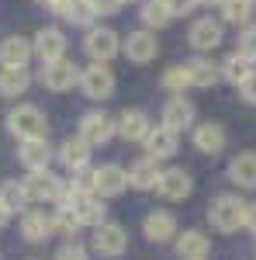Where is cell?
Here are the masks:
<instances>
[{"label": "cell", "instance_id": "obj_8", "mask_svg": "<svg viewBox=\"0 0 256 260\" xmlns=\"http://www.w3.org/2000/svg\"><path fill=\"white\" fill-rule=\"evenodd\" d=\"M222 39H225V28H222L218 18H197L194 24H191V35H187L191 49H197V52H211V49H218Z\"/></svg>", "mask_w": 256, "mask_h": 260}, {"label": "cell", "instance_id": "obj_36", "mask_svg": "<svg viewBox=\"0 0 256 260\" xmlns=\"http://www.w3.org/2000/svg\"><path fill=\"white\" fill-rule=\"evenodd\" d=\"M239 52L249 56V59H256V24H246V31H242V39H239Z\"/></svg>", "mask_w": 256, "mask_h": 260}, {"label": "cell", "instance_id": "obj_19", "mask_svg": "<svg viewBox=\"0 0 256 260\" xmlns=\"http://www.w3.org/2000/svg\"><path fill=\"white\" fill-rule=\"evenodd\" d=\"M21 233H24V240H31V243H45L56 233V219L45 215V212H24L21 215Z\"/></svg>", "mask_w": 256, "mask_h": 260}, {"label": "cell", "instance_id": "obj_38", "mask_svg": "<svg viewBox=\"0 0 256 260\" xmlns=\"http://www.w3.org/2000/svg\"><path fill=\"white\" fill-rule=\"evenodd\" d=\"M170 4V11H173V18H184V14H191L197 4H204V0H166Z\"/></svg>", "mask_w": 256, "mask_h": 260}, {"label": "cell", "instance_id": "obj_18", "mask_svg": "<svg viewBox=\"0 0 256 260\" xmlns=\"http://www.w3.org/2000/svg\"><path fill=\"white\" fill-rule=\"evenodd\" d=\"M125 184H128V174H125L121 167H115V163H107V167L97 170L94 194H100V198H118L121 191H125Z\"/></svg>", "mask_w": 256, "mask_h": 260}, {"label": "cell", "instance_id": "obj_22", "mask_svg": "<svg viewBox=\"0 0 256 260\" xmlns=\"http://www.w3.org/2000/svg\"><path fill=\"white\" fill-rule=\"evenodd\" d=\"M194 146L201 153H218V149H225V128L218 125V121H201L194 128Z\"/></svg>", "mask_w": 256, "mask_h": 260}, {"label": "cell", "instance_id": "obj_33", "mask_svg": "<svg viewBox=\"0 0 256 260\" xmlns=\"http://www.w3.org/2000/svg\"><path fill=\"white\" fill-rule=\"evenodd\" d=\"M163 87H166V90H173V94H184V90L191 87V73H187V62H184V66H170V70L163 73Z\"/></svg>", "mask_w": 256, "mask_h": 260}, {"label": "cell", "instance_id": "obj_39", "mask_svg": "<svg viewBox=\"0 0 256 260\" xmlns=\"http://www.w3.org/2000/svg\"><path fill=\"white\" fill-rule=\"evenodd\" d=\"M90 7H94V14H115L121 0H90Z\"/></svg>", "mask_w": 256, "mask_h": 260}, {"label": "cell", "instance_id": "obj_42", "mask_svg": "<svg viewBox=\"0 0 256 260\" xmlns=\"http://www.w3.org/2000/svg\"><path fill=\"white\" fill-rule=\"evenodd\" d=\"M7 222H11V212H7V208H4V205H0V229H4V225H7Z\"/></svg>", "mask_w": 256, "mask_h": 260}, {"label": "cell", "instance_id": "obj_7", "mask_svg": "<svg viewBox=\"0 0 256 260\" xmlns=\"http://www.w3.org/2000/svg\"><path fill=\"white\" fill-rule=\"evenodd\" d=\"M128 246V233L121 229L118 222H100L94 225V250L100 257H121Z\"/></svg>", "mask_w": 256, "mask_h": 260}, {"label": "cell", "instance_id": "obj_24", "mask_svg": "<svg viewBox=\"0 0 256 260\" xmlns=\"http://www.w3.org/2000/svg\"><path fill=\"white\" fill-rule=\"evenodd\" d=\"M208 250H211V240H208L204 233H197V229H187V233L177 240V253L184 260H204Z\"/></svg>", "mask_w": 256, "mask_h": 260}, {"label": "cell", "instance_id": "obj_37", "mask_svg": "<svg viewBox=\"0 0 256 260\" xmlns=\"http://www.w3.org/2000/svg\"><path fill=\"white\" fill-rule=\"evenodd\" d=\"M56 260H87V250H83L80 243H66V246H59Z\"/></svg>", "mask_w": 256, "mask_h": 260}, {"label": "cell", "instance_id": "obj_2", "mask_svg": "<svg viewBox=\"0 0 256 260\" xmlns=\"http://www.w3.org/2000/svg\"><path fill=\"white\" fill-rule=\"evenodd\" d=\"M59 205H69L83 225H100V222H104V215H107V208H104L100 194H94V191H77V187H66V194H62Z\"/></svg>", "mask_w": 256, "mask_h": 260}, {"label": "cell", "instance_id": "obj_44", "mask_svg": "<svg viewBox=\"0 0 256 260\" xmlns=\"http://www.w3.org/2000/svg\"><path fill=\"white\" fill-rule=\"evenodd\" d=\"M121 4H132V0H121Z\"/></svg>", "mask_w": 256, "mask_h": 260}, {"label": "cell", "instance_id": "obj_41", "mask_svg": "<svg viewBox=\"0 0 256 260\" xmlns=\"http://www.w3.org/2000/svg\"><path fill=\"white\" fill-rule=\"evenodd\" d=\"M246 225L256 233V205H246Z\"/></svg>", "mask_w": 256, "mask_h": 260}, {"label": "cell", "instance_id": "obj_29", "mask_svg": "<svg viewBox=\"0 0 256 260\" xmlns=\"http://www.w3.org/2000/svg\"><path fill=\"white\" fill-rule=\"evenodd\" d=\"M142 21H145V28H166L173 21V11H170L166 0H145L142 4Z\"/></svg>", "mask_w": 256, "mask_h": 260}, {"label": "cell", "instance_id": "obj_16", "mask_svg": "<svg viewBox=\"0 0 256 260\" xmlns=\"http://www.w3.org/2000/svg\"><path fill=\"white\" fill-rule=\"evenodd\" d=\"M21 163L28 170H45L49 160H52V149H49V139L45 136H35V139H21V149H18Z\"/></svg>", "mask_w": 256, "mask_h": 260}, {"label": "cell", "instance_id": "obj_12", "mask_svg": "<svg viewBox=\"0 0 256 260\" xmlns=\"http://www.w3.org/2000/svg\"><path fill=\"white\" fill-rule=\"evenodd\" d=\"M145 156H153V160H166V156H173L177 153V132L173 128H166V125H159V128H149L145 132Z\"/></svg>", "mask_w": 256, "mask_h": 260}, {"label": "cell", "instance_id": "obj_6", "mask_svg": "<svg viewBox=\"0 0 256 260\" xmlns=\"http://www.w3.org/2000/svg\"><path fill=\"white\" fill-rule=\"evenodd\" d=\"M80 87H83L87 98L104 101V98L115 94V73L107 70V62H94V66L80 70Z\"/></svg>", "mask_w": 256, "mask_h": 260}, {"label": "cell", "instance_id": "obj_45", "mask_svg": "<svg viewBox=\"0 0 256 260\" xmlns=\"http://www.w3.org/2000/svg\"><path fill=\"white\" fill-rule=\"evenodd\" d=\"M211 4H222V0H211Z\"/></svg>", "mask_w": 256, "mask_h": 260}, {"label": "cell", "instance_id": "obj_46", "mask_svg": "<svg viewBox=\"0 0 256 260\" xmlns=\"http://www.w3.org/2000/svg\"><path fill=\"white\" fill-rule=\"evenodd\" d=\"M253 4H256V0H253Z\"/></svg>", "mask_w": 256, "mask_h": 260}, {"label": "cell", "instance_id": "obj_20", "mask_svg": "<svg viewBox=\"0 0 256 260\" xmlns=\"http://www.w3.org/2000/svg\"><path fill=\"white\" fill-rule=\"evenodd\" d=\"M31 52H35V45H31L28 39L11 35V39L0 42V66H28Z\"/></svg>", "mask_w": 256, "mask_h": 260}, {"label": "cell", "instance_id": "obj_9", "mask_svg": "<svg viewBox=\"0 0 256 260\" xmlns=\"http://www.w3.org/2000/svg\"><path fill=\"white\" fill-rule=\"evenodd\" d=\"M83 49H87V56H90L94 62H107V59L118 56L121 42H118V35H115L111 28H90L87 39H83Z\"/></svg>", "mask_w": 256, "mask_h": 260}, {"label": "cell", "instance_id": "obj_5", "mask_svg": "<svg viewBox=\"0 0 256 260\" xmlns=\"http://www.w3.org/2000/svg\"><path fill=\"white\" fill-rule=\"evenodd\" d=\"M42 83L49 87V90H56V94H62V90H73L80 83V70L73 59H56V62H42Z\"/></svg>", "mask_w": 256, "mask_h": 260}, {"label": "cell", "instance_id": "obj_15", "mask_svg": "<svg viewBox=\"0 0 256 260\" xmlns=\"http://www.w3.org/2000/svg\"><path fill=\"white\" fill-rule=\"evenodd\" d=\"M31 45H35V52L42 56V62H56V59L66 56V35H62L59 28H42Z\"/></svg>", "mask_w": 256, "mask_h": 260}, {"label": "cell", "instance_id": "obj_14", "mask_svg": "<svg viewBox=\"0 0 256 260\" xmlns=\"http://www.w3.org/2000/svg\"><path fill=\"white\" fill-rule=\"evenodd\" d=\"M125 56L132 62H153L159 56V42L153 31H132L125 39Z\"/></svg>", "mask_w": 256, "mask_h": 260}, {"label": "cell", "instance_id": "obj_10", "mask_svg": "<svg viewBox=\"0 0 256 260\" xmlns=\"http://www.w3.org/2000/svg\"><path fill=\"white\" fill-rule=\"evenodd\" d=\"M115 132H118V125L107 118L104 111H90V115L80 118V139L87 142L90 149H94V146H104Z\"/></svg>", "mask_w": 256, "mask_h": 260}, {"label": "cell", "instance_id": "obj_40", "mask_svg": "<svg viewBox=\"0 0 256 260\" xmlns=\"http://www.w3.org/2000/svg\"><path fill=\"white\" fill-rule=\"evenodd\" d=\"M239 94H242V101L256 104V73L249 77V80H242V83H239Z\"/></svg>", "mask_w": 256, "mask_h": 260}, {"label": "cell", "instance_id": "obj_13", "mask_svg": "<svg viewBox=\"0 0 256 260\" xmlns=\"http://www.w3.org/2000/svg\"><path fill=\"white\" fill-rule=\"evenodd\" d=\"M142 233H145V240H153V243H166L177 236V219L170 212H163V208H153L145 215V222H142Z\"/></svg>", "mask_w": 256, "mask_h": 260}, {"label": "cell", "instance_id": "obj_27", "mask_svg": "<svg viewBox=\"0 0 256 260\" xmlns=\"http://www.w3.org/2000/svg\"><path fill=\"white\" fill-rule=\"evenodd\" d=\"M256 73V59H249V56H242V52H236V56H229L225 59V66H222V77L229 83H242V80H249Z\"/></svg>", "mask_w": 256, "mask_h": 260}, {"label": "cell", "instance_id": "obj_25", "mask_svg": "<svg viewBox=\"0 0 256 260\" xmlns=\"http://www.w3.org/2000/svg\"><path fill=\"white\" fill-rule=\"evenodd\" d=\"M28 87H31V77H28L24 66H4L0 70V94L4 98H18Z\"/></svg>", "mask_w": 256, "mask_h": 260}, {"label": "cell", "instance_id": "obj_17", "mask_svg": "<svg viewBox=\"0 0 256 260\" xmlns=\"http://www.w3.org/2000/svg\"><path fill=\"white\" fill-rule=\"evenodd\" d=\"M163 125L173 128V132L191 128V125H194V104L184 98V94H177L173 101H166V108H163Z\"/></svg>", "mask_w": 256, "mask_h": 260}, {"label": "cell", "instance_id": "obj_35", "mask_svg": "<svg viewBox=\"0 0 256 260\" xmlns=\"http://www.w3.org/2000/svg\"><path fill=\"white\" fill-rule=\"evenodd\" d=\"M77 177H73V184L69 187H77V191H94V180H97V170L87 163V167H80V170H73Z\"/></svg>", "mask_w": 256, "mask_h": 260}, {"label": "cell", "instance_id": "obj_11", "mask_svg": "<svg viewBox=\"0 0 256 260\" xmlns=\"http://www.w3.org/2000/svg\"><path fill=\"white\" fill-rule=\"evenodd\" d=\"M156 191L166 201H184L187 194H191V174H187V170H180V167H170V170H163V174H159Z\"/></svg>", "mask_w": 256, "mask_h": 260}, {"label": "cell", "instance_id": "obj_26", "mask_svg": "<svg viewBox=\"0 0 256 260\" xmlns=\"http://www.w3.org/2000/svg\"><path fill=\"white\" fill-rule=\"evenodd\" d=\"M229 177L236 180L239 187H256V153H239L236 160L229 163Z\"/></svg>", "mask_w": 256, "mask_h": 260}, {"label": "cell", "instance_id": "obj_21", "mask_svg": "<svg viewBox=\"0 0 256 260\" xmlns=\"http://www.w3.org/2000/svg\"><path fill=\"white\" fill-rule=\"evenodd\" d=\"M115 125H118V136H121L125 142H142V139H145V132L153 128L145 111H125V115H121Z\"/></svg>", "mask_w": 256, "mask_h": 260}, {"label": "cell", "instance_id": "obj_28", "mask_svg": "<svg viewBox=\"0 0 256 260\" xmlns=\"http://www.w3.org/2000/svg\"><path fill=\"white\" fill-rule=\"evenodd\" d=\"M59 160H62V167H69V170H80V167H87L90 163V146L80 139H66L59 146Z\"/></svg>", "mask_w": 256, "mask_h": 260}, {"label": "cell", "instance_id": "obj_1", "mask_svg": "<svg viewBox=\"0 0 256 260\" xmlns=\"http://www.w3.org/2000/svg\"><path fill=\"white\" fill-rule=\"evenodd\" d=\"M208 219L218 233H236V229L246 225V201H239L236 194H222V198L211 201Z\"/></svg>", "mask_w": 256, "mask_h": 260}, {"label": "cell", "instance_id": "obj_31", "mask_svg": "<svg viewBox=\"0 0 256 260\" xmlns=\"http://www.w3.org/2000/svg\"><path fill=\"white\" fill-rule=\"evenodd\" d=\"M187 73H191V87H211L218 80V66L208 59H191Z\"/></svg>", "mask_w": 256, "mask_h": 260}, {"label": "cell", "instance_id": "obj_32", "mask_svg": "<svg viewBox=\"0 0 256 260\" xmlns=\"http://www.w3.org/2000/svg\"><path fill=\"white\" fill-rule=\"evenodd\" d=\"M222 18L232 24H246L253 18V0H222Z\"/></svg>", "mask_w": 256, "mask_h": 260}, {"label": "cell", "instance_id": "obj_43", "mask_svg": "<svg viewBox=\"0 0 256 260\" xmlns=\"http://www.w3.org/2000/svg\"><path fill=\"white\" fill-rule=\"evenodd\" d=\"M39 4H49V7H52V0H39Z\"/></svg>", "mask_w": 256, "mask_h": 260}, {"label": "cell", "instance_id": "obj_23", "mask_svg": "<svg viewBox=\"0 0 256 260\" xmlns=\"http://www.w3.org/2000/svg\"><path fill=\"white\" fill-rule=\"evenodd\" d=\"M159 160H153V156H145V160L132 163V170H128V184L132 187H138V191H149V187H156L159 184Z\"/></svg>", "mask_w": 256, "mask_h": 260}, {"label": "cell", "instance_id": "obj_34", "mask_svg": "<svg viewBox=\"0 0 256 260\" xmlns=\"http://www.w3.org/2000/svg\"><path fill=\"white\" fill-rule=\"evenodd\" d=\"M52 219H56V229H59V233H66V236H73L80 225H83V222L77 219V212H73L69 205H59V208L52 212Z\"/></svg>", "mask_w": 256, "mask_h": 260}, {"label": "cell", "instance_id": "obj_3", "mask_svg": "<svg viewBox=\"0 0 256 260\" xmlns=\"http://www.w3.org/2000/svg\"><path fill=\"white\" fill-rule=\"evenodd\" d=\"M21 187H24L28 201H62V194H66L69 184H62V180L56 177V174H49V167H45V170H31L28 177L21 180Z\"/></svg>", "mask_w": 256, "mask_h": 260}, {"label": "cell", "instance_id": "obj_4", "mask_svg": "<svg viewBox=\"0 0 256 260\" xmlns=\"http://www.w3.org/2000/svg\"><path fill=\"white\" fill-rule=\"evenodd\" d=\"M7 128L18 136V139H35V136H45V115H42L35 104H21L7 115Z\"/></svg>", "mask_w": 256, "mask_h": 260}, {"label": "cell", "instance_id": "obj_30", "mask_svg": "<svg viewBox=\"0 0 256 260\" xmlns=\"http://www.w3.org/2000/svg\"><path fill=\"white\" fill-rule=\"evenodd\" d=\"M0 205L14 215V212H24V205H28V194H24V187H21V180H4L0 184Z\"/></svg>", "mask_w": 256, "mask_h": 260}]
</instances>
